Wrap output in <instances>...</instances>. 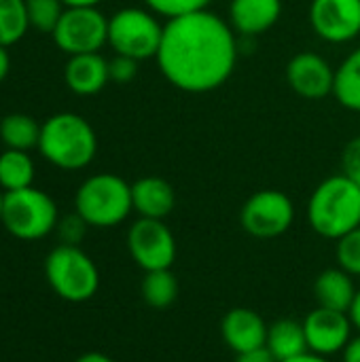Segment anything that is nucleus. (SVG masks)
<instances>
[{
  "label": "nucleus",
  "instance_id": "7",
  "mask_svg": "<svg viewBox=\"0 0 360 362\" xmlns=\"http://www.w3.org/2000/svg\"><path fill=\"white\" fill-rule=\"evenodd\" d=\"M163 23L151 8L125 6L108 17V45L117 55L138 62L157 57Z\"/></svg>",
  "mask_w": 360,
  "mask_h": 362
},
{
  "label": "nucleus",
  "instance_id": "38",
  "mask_svg": "<svg viewBox=\"0 0 360 362\" xmlns=\"http://www.w3.org/2000/svg\"><path fill=\"white\" fill-rule=\"evenodd\" d=\"M2 204H4V191L0 189V225H2Z\"/></svg>",
  "mask_w": 360,
  "mask_h": 362
},
{
  "label": "nucleus",
  "instance_id": "27",
  "mask_svg": "<svg viewBox=\"0 0 360 362\" xmlns=\"http://www.w3.org/2000/svg\"><path fill=\"white\" fill-rule=\"evenodd\" d=\"M212 0H144V4L161 17H178L185 13H193V11H202L208 8Z\"/></svg>",
  "mask_w": 360,
  "mask_h": 362
},
{
  "label": "nucleus",
  "instance_id": "28",
  "mask_svg": "<svg viewBox=\"0 0 360 362\" xmlns=\"http://www.w3.org/2000/svg\"><path fill=\"white\" fill-rule=\"evenodd\" d=\"M87 223L85 218L79 214V212H72V214H66V216H59V223L55 227L62 244H68V246H81L85 233H87Z\"/></svg>",
  "mask_w": 360,
  "mask_h": 362
},
{
  "label": "nucleus",
  "instance_id": "5",
  "mask_svg": "<svg viewBox=\"0 0 360 362\" xmlns=\"http://www.w3.org/2000/svg\"><path fill=\"white\" fill-rule=\"evenodd\" d=\"M45 278L51 291L68 303H85L100 288L98 265L81 246H55L45 259Z\"/></svg>",
  "mask_w": 360,
  "mask_h": 362
},
{
  "label": "nucleus",
  "instance_id": "6",
  "mask_svg": "<svg viewBox=\"0 0 360 362\" xmlns=\"http://www.w3.org/2000/svg\"><path fill=\"white\" fill-rule=\"evenodd\" d=\"M59 210L53 197L34 185L4 193L2 227L21 242H36L55 231Z\"/></svg>",
  "mask_w": 360,
  "mask_h": 362
},
{
  "label": "nucleus",
  "instance_id": "31",
  "mask_svg": "<svg viewBox=\"0 0 360 362\" xmlns=\"http://www.w3.org/2000/svg\"><path fill=\"white\" fill-rule=\"evenodd\" d=\"M233 362H278L276 356L269 352L267 346H259V348H252V350H246V352H240L236 354V361Z\"/></svg>",
  "mask_w": 360,
  "mask_h": 362
},
{
  "label": "nucleus",
  "instance_id": "18",
  "mask_svg": "<svg viewBox=\"0 0 360 362\" xmlns=\"http://www.w3.org/2000/svg\"><path fill=\"white\" fill-rule=\"evenodd\" d=\"M356 291L359 288H356L354 276H350L342 267H329L320 272L314 280V297L320 308L350 312Z\"/></svg>",
  "mask_w": 360,
  "mask_h": 362
},
{
  "label": "nucleus",
  "instance_id": "29",
  "mask_svg": "<svg viewBox=\"0 0 360 362\" xmlns=\"http://www.w3.org/2000/svg\"><path fill=\"white\" fill-rule=\"evenodd\" d=\"M138 59L134 57H127V55H117L112 59H108V74H110V81L119 83V85H127L136 78L138 74Z\"/></svg>",
  "mask_w": 360,
  "mask_h": 362
},
{
  "label": "nucleus",
  "instance_id": "20",
  "mask_svg": "<svg viewBox=\"0 0 360 362\" xmlns=\"http://www.w3.org/2000/svg\"><path fill=\"white\" fill-rule=\"evenodd\" d=\"M34 176L36 168L28 151L4 148V153H0V189L4 193L32 187Z\"/></svg>",
  "mask_w": 360,
  "mask_h": 362
},
{
  "label": "nucleus",
  "instance_id": "8",
  "mask_svg": "<svg viewBox=\"0 0 360 362\" xmlns=\"http://www.w3.org/2000/svg\"><path fill=\"white\" fill-rule=\"evenodd\" d=\"M51 36L68 57L100 53L108 45V17L98 6H66Z\"/></svg>",
  "mask_w": 360,
  "mask_h": 362
},
{
  "label": "nucleus",
  "instance_id": "3",
  "mask_svg": "<svg viewBox=\"0 0 360 362\" xmlns=\"http://www.w3.org/2000/svg\"><path fill=\"white\" fill-rule=\"evenodd\" d=\"M310 227L327 240H339L360 227V187L348 176L325 178L308 202Z\"/></svg>",
  "mask_w": 360,
  "mask_h": 362
},
{
  "label": "nucleus",
  "instance_id": "11",
  "mask_svg": "<svg viewBox=\"0 0 360 362\" xmlns=\"http://www.w3.org/2000/svg\"><path fill=\"white\" fill-rule=\"evenodd\" d=\"M310 23L325 42H350L360 34V0H312Z\"/></svg>",
  "mask_w": 360,
  "mask_h": 362
},
{
  "label": "nucleus",
  "instance_id": "4",
  "mask_svg": "<svg viewBox=\"0 0 360 362\" xmlns=\"http://www.w3.org/2000/svg\"><path fill=\"white\" fill-rule=\"evenodd\" d=\"M74 212H79L89 227H117L134 212L132 185L117 174H93L76 189Z\"/></svg>",
  "mask_w": 360,
  "mask_h": 362
},
{
  "label": "nucleus",
  "instance_id": "25",
  "mask_svg": "<svg viewBox=\"0 0 360 362\" xmlns=\"http://www.w3.org/2000/svg\"><path fill=\"white\" fill-rule=\"evenodd\" d=\"M25 11L30 28L51 34L66 11V4L62 0H25Z\"/></svg>",
  "mask_w": 360,
  "mask_h": 362
},
{
  "label": "nucleus",
  "instance_id": "12",
  "mask_svg": "<svg viewBox=\"0 0 360 362\" xmlns=\"http://www.w3.org/2000/svg\"><path fill=\"white\" fill-rule=\"evenodd\" d=\"M308 350L320 356H333L346 350L352 339V320L348 312H337L316 305L303 320Z\"/></svg>",
  "mask_w": 360,
  "mask_h": 362
},
{
  "label": "nucleus",
  "instance_id": "9",
  "mask_svg": "<svg viewBox=\"0 0 360 362\" xmlns=\"http://www.w3.org/2000/svg\"><path fill=\"white\" fill-rule=\"evenodd\" d=\"M293 221L295 204L284 191L278 189H263L252 193L240 210L242 229L257 240H274L284 235Z\"/></svg>",
  "mask_w": 360,
  "mask_h": 362
},
{
  "label": "nucleus",
  "instance_id": "14",
  "mask_svg": "<svg viewBox=\"0 0 360 362\" xmlns=\"http://www.w3.org/2000/svg\"><path fill=\"white\" fill-rule=\"evenodd\" d=\"M267 322L250 308H231L221 320V337L233 354L265 346Z\"/></svg>",
  "mask_w": 360,
  "mask_h": 362
},
{
  "label": "nucleus",
  "instance_id": "30",
  "mask_svg": "<svg viewBox=\"0 0 360 362\" xmlns=\"http://www.w3.org/2000/svg\"><path fill=\"white\" fill-rule=\"evenodd\" d=\"M342 174L360 187V136L352 138L342 153Z\"/></svg>",
  "mask_w": 360,
  "mask_h": 362
},
{
  "label": "nucleus",
  "instance_id": "13",
  "mask_svg": "<svg viewBox=\"0 0 360 362\" xmlns=\"http://www.w3.org/2000/svg\"><path fill=\"white\" fill-rule=\"evenodd\" d=\"M286 83L306 100H323L333 95L335 70L323 55L314 51H301L286 64Z\"/></svg>",
  "mask_w": 360,
  "mask_h": 362
},
{
  "label": "nucleus",
  "instance_id": "17",
  "mask_svg": "<svg viewBox=\"0 0 360 362\" xmlns=\"http://www.w3.org/2000/svg\"><path fill=\"white\" fill-rule=\"evenodd\" d=\"M282 15V0H231L229 23L236 34L257 36L272 30Z\"/></svg>",
  "mask_w": 360,
  "mask_h": 362
},
{
  "label": "nucleus",
  "instance_id": "35",
  "mask_svg": "<svg viewBox=\"0 0 360 362\" xmlns=\"http://www.w3.org/2000/svg\"><path fill=\"white\" fill-rule=\"evenodd\" d=\"M350 320H352V325H354V329L360 333V288L356 291V297H354V303H352V308H350Z\"/></svg>",
  "mask_w": 360,
  "mask_h": 362
},
{
  "label": "nucleus",
  "instance_id": "19",
  "mask_svg": "<svg viewBox=\"0 0 360 362\" xmlns=\"http://www.w3.org/2000/svg\"><path fill=\"white\" fill-rule=\"evenodd\" d=\"M265 346L269 352L276 356L278 362L295 358L303 352H308V339L303 331V322L291 320V318H280L267 327V339Z\"/></svg>",
  "mask_w": 360,
  "mask_h": 362
},
{
  "label": "nucleus",
  "instance_id": "24",
  "mask_svg": "<svg viewBox=\"0 0 360 362\" xmlns=\"http://www.w3.org/2000/svg\"><path fill=\"white\" fill-rule=\"evenodd\" d=\"M25 0H0V45L13 47L28 34Z\"/></svg>",
  "mask_w": 360,
  "mask_h": 362
},
{
  "label": "nucleus",
  "instance_id": "23",
  "mask_svg": "<svg viewBox=\"0 0 360 362\" xmlns=\"http://www.w3.org/2000/svg\"><path fill=\"white\" fill-rule=\"evenodd\" d=\"M333 95L344 108L360 112V47L352 51L335 70Z\"/></svg>",
  "mask_w": 360,
  "mask_h": 362
},
{
  "label": "nucleus",
  "instance_id": "2",
  "mask_svg": "<svg viewBox=\"0 0 360 362\" xmlns=\"http://www.w3.org/2000/svg\"><path fill=\"white\" fill-rule=\"evenodd\" d=\"M38 153L64 172L83 170L98 153L95 129L76 112H57L40 125Z\"/></svg>",
  "mask_w": 360,
  "mask_h": 362
},
{
  "label": "nucleus",
  "instance_id": "10",
  "mask_svg": "<svg viewBox=\"0 0 360 362\" xmlns=\"http://www.w3.org/2000/svg\"><path fill=\"white\" fill-rule=\"evenodd\" d=\"M127 250L132 261L142 272H155L172 269L178 246L166 221L138 216L127 231Z\"/></svg>",
  "mask_w": 360,
  "mask_h": 362
},
{
  "label": "nucleus",
  "instance_id": "21",
  "mask_svg": "<svg viewBox=\"0 0 360 362\" xmlns=\"http://www.w3.org/2000/svg\"><path fill=\"white\" fill-rule=\"evenodd\" d=\"M178 293H180V286L172 269L144 272V278L140 282V295L149 308L168 310L170 305L176 303Z\"/></svg>",
  "mask_w": 360,
  "mask_h": 362
},
{
  "label": "nucleus",
  "instance_id": "15",
  "mask_svg": "<svg viewBox=\"0 0 360 362\" xmlns=\"http://www.w3.org/2000/svg\"><path fill=\"white\" fill-rule=\"evenodd\" d=\"M132 204L140 218L166 221L176 208V191L161 176H144L132 182Z\"/></svg>",
  "mask_w": 360,
  "mask_h": 362
},
{
  "label": "nucleus",
  "instance_id": "37",
  "mask_svg": "<svg viewBox=\"0 0 360 362\" xmlns=\"http://www.w3.org/2000/svg\"><path fill=\"white\" fill-rule=\"evenodd\" d=\"M66 6H98L102 0H62Z\"/></svg>",
  "mask_w": 360,
  "mask_h": 362
},
{
  "label": "nucleus",
  "instance_id": "36",
  "mask_svg": "<svg viewBox=\"0 0 360 362\" xmlns=\"http://www.w3.org/2000/svg\"><path fill=\"white\" fill-rule=\"evenodd\" d=\"M74 362H115L110 356H106V354H102V352H85V354H81L79 358Z\"/></svg>",
  "mask_w": 360,
  "mask_h": 362
},
{
  "label": "nucleus",
  "instance_id": "16",
  "mask_svg": "<svg viewBox=\"0 0 360 362\" xmlns=\"http://www.w3.org/2000/svg\"><path fill=\"white\" fill-rule=\"evenodd\" d=\"M64 81L76 95H95L110 81L108 59H104L100 53L70 55L64 68Z\"/></svg>",
  "mask_w": 360,
  "mask_h": 362
},
{
  "label": "nucleus",
  "instance_id": "34",
  "mask_svg": "<svg viewBox=\"0 0 360 362\" xmlns=\"http://www.w3.org/2000/svg\"><path fill=\"white\" fill-rule=\"evenodd\" d=\"M284 362H331L329 361V356H320V354H316V352H303V354H299V356H295V358H289V361Z\"/></svg>",
  "mask_w": 360,
  "mask_h": 362
},
{
  "label": "nucleus",
  "instance_id": "33",
  "mask_svg": "<svg viewBox=\"0 0 360 362\" xmlns=\"http://www.w3.org/2000/svg\"><path fill=\"white\" fill-rule=\"evenodd\" d=\"M8 70H11V55H8V49L0 45V83L6 78Z\"/></svg>",
  "mask_w": 360,
  "mask_h": 362
},
{
  "label": "nucleus",
  "instance_id": "26",
  "mask_svg": "<svg viewBox=\"0 0 360 362\" xmlns=\"http://www.w3.org/2000/svg\"><path fill=\"white\" fill-rule=\"evenodd\" d=\"M335 261L337 267H342L354 278H360V227L337 240Z\"/></svg>",
  "mask_w": 360,
  "mask_h": 362
},
{
  "label": "nucleus",
  "instance_id": "32",
  "mask_svg": "<svg viewBox=\"0 0 360 362\" xmlns=\"http://www.w3.org/2000/svg\"><path fill=\"white\" fill-rule=\"evenodd\" d=\"M342 361L344 362H360V333L356 337L350 339V344L346 346V350L342 352Z\"/></svg>",
  "mask_w": 360,
  "mask_h": 362
},
{
  "label": "nucleus",
  "instance_id": "1",
  "mask_svg": "<svg viewBox=\"0 0 360 362\" xmlns=\"http://www.w3.org/2000/svg\"><path fill=\"white\" fill-rule=\"evenodd\" d=\"M155 59L172 87L185 93H208L233 74L238 34L210 8L185 13L163 23Z\"/></svg>",
  "mask_w": 360,
  "mask_h": 362
},
{
  "label": "nucleus",
  "instance_id": "22",
  "mask_svg": "<svg viewBox=\"0 0 360 362\" xmlns=\"http://www.w3.org/2000/svg\"><path fill=\"white\" fill-rule=\"evenodd\" d=\"M40 125L34 117L25 112H11L0 119V140L6 148L15 151H30L38 148Z\"/></svg>",
  "mask_w": 360,
  "mask_h": 362
}]
</instances>
